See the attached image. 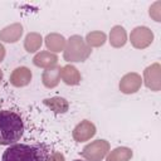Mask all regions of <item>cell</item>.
<instances>
[{
  "instance_id": "3957f363",
  "label": "cell",
  "mask_w": 161,
  "mask_h": 161,
  "mask_svg": "<svg viewBox=\"0 0 161 161\" xmlns=\"http://www.w3.org/2000/svg\"><path fill=\"white\" fill-rule=\"evenodd\" d=\"M91 54V48L84 43L82 36L73 35L68 40L64 50V59L68 62H83Z\"/></svg>"
},
{
  "instance_id": "e0dca14e",
  "label": "cell",
  "mask_w": 161,
  "mask_h": 161,
  "mask_svg": "<svg viewBox=\"0 0 161 161\" xmlns=\"http://www.w3.org/2000/svg\"><path fill=\"white\" fill-rule=\"evenodd\" d=\"M132 157V150L128 147H117L107 157V161H128Z\"/></svg>"
},
{
  "instance_id": "ba28073f",
  "label": "cell",
  "mask_w": 161,
  "mask_h": 161,
  "mask_svg": "<svg viewBox=\"0 0 161 161\" xmlns=\"http://www.w3.org/2000/svg\"><path fill=\"white\" fill-rule=\"evenodd\" d=\"M31 79V72L26 67L16 68L10 75V83L15 87H24Z\"/></svg>"
},
{
  "instance_id": "52a82bcc",
  "label": "cell",
  "mask_w": 161,
  "mask_h": 161,
  "mask_svg": "<svg viewBox=\"0 0 161 161\" xmlns=\"http://www.w3.org/2000/svg\"><path fill=\"white\" fill-rule=\"evenodd\" d=\"M141 87V77L136 73L126 74L119 82V89L123 93H135Z\"/></svg>"
},
{
  "instance_id": "d6986e66",
  "label": "cell",
  "mask_w": 161,
  "mask_h": 161,
  "mask_svg": "<svg viewBox=\"0 0 161 161\" xmlns=\"http://www.w3.org/2000/svg\"><path fill=\"white\" fill-rule=\"evenodd\" d=\"M106 40V35L104 33H101V31H92L87 35V42L91 47H99L104 43Z\"/></svg>"
},
{
  "instance_id": "ffe728a7",
  "label": "cell",
  "mask_w": 161,
  "mask_h": 161,
  "mask_svg": "<svg viewBox=\"0 0 161 161\" xmlns=\"http://www.w3.org/2000/svg\"><path fill=\"white\" fill-rule=\"evenodd\" d=\"M47 161H64V156H63L62 153L55 152V153L50 155V156L48 157V160H47Z\"/></svg>"
},
{
  "instance_id": "9a60e30c",
  "label": "cell",
  "mask_w": 161,
  "mask_h": 161,
  "mask_svg": "<svg viewBox=\"0 0 161 161\" xmlns=\"http://www.w3.org/2000/svg\"><path fill=\"white\" fill-rule=\"evenodd\" d=\"M44 104H47L55 113H64L68 111V102L60 97H53V98L44 99Z\"/></svg>"
},
{
  "instance_id": "2e32d148",
  "label": "cell",
  "mask_w": 161,
  "mask_h": 161,
  "mask_svg": "<svg viewBox=\"0 0 161 161\" xmlns=\"http://www.w3.org/2000/svg\"><path fill=\"white\" fill-rule=\"evenodd\" d=\"M45 44L48 49L53 52H60L65 45V39L59 34H49L45 38Z\"/></svg>"
},
{
  "instance_id": "7a4b0ae2",
  "label": "cell",
  "mask_w": 161,
  "mask_h": 161,
  "mask_svg": "<svg viewBox=\"0 0 161 161\" xmlns=\"http://www.w3.org/2000/svg\"><path fill=\"white\" fill-rule=\"evenodd\" d=\"M24 132V123L19 113L3 109L0 111V145L16 143Z\"/></svg>"
},
{
  "instance_id": "5bb4252c",
  "label": "cell",
  "mask_w": 161,
  "mask_h": 161,
  "mask_svg": "<svg viewBox=\"0 0 161 161\" xmlns=\"http://www.w3.org/2000/svg\"><path fill=\"white\" fill-rule=\"evenodd\" d=\"M109 43H111V45H113L116 48H119V47L125 45V43H126V31L122 26L116 25V26L112 28L111 34H109Z\"/></svg>"
},
{
  "instance_id": "4fadbf2b",
  "label": "cell",
  "mask_w": 161,
  "mask_h": 161,
  "mask_svg": "<svg viewBox=\"0 0 161 161\" xmlns=\"http://www.w3.org/2000/svg\"><path fill=\"white\" fill-rule=\"evenodd\" d=\"M60 67H52L48 68L44 73H43V83L45 87L52 88L55 87L59 83L60 79Z\"/></svg>"
},
{
  "instance_id": "30bf717a",
  "label": "cell",
  "mask_w": 161,
  "mask_h": 161,
  "mask_svg": "<svg viewBox=\"0 0 161 161\" xmlns=\"http://www.w3.org/2000/svg\"><path fill=\"white\" fill-rule=\"evenodd\" d=\"M23 33V26L20 24H13L10 26L4 28L0 31V40H4L6 43H15Z\"/></svg>"
},
{
  "instance_id": "5b68a950",
  "label": "cell",
  "mask_w": 161,
  "mask_h": 161,
  "mask_svg": "<svg viewBox=\"0 0 161 161\" xmlns=\"http://www.w3.org/2000/svg\"><path fill=\"white\" fill-rule=\"evenodd\" d=\"M153 34L146 26H137L131 31V43L133 47L142 49L148 47L152 43Z\"/></svg>"
},
{
  "instance_id": "8992f818",
  "label": "cell",
  "mask_w": 161,
  "mask_h": 161,
  "mask_svg": "<svg viewBox=\"0 0 161 161\" xmlns=\"http://www.w3.org/2000/svg\"><path fill=\"white\" fill-rule=\"evenodd\" d=\"M96 133V127L91 121H82L79 125L75 126V128L73 130V138L78 142H83L89 140L91 137H93Z\"/></svg>"
},
{
  "instance_id": "8fae6325",
  "label": "cell",
  "mask_w": 161,
  "mask_h": 161,
  "mask_svg": "<svg viewBox=\"0 0 161 161\" xmlns=\"http://www.w3.org/2000/svg\"><path fill=\"white\" fill-rule=\"evenodd\" d=\"M60 78L64 80V83L74 86L80 82V74L78 69L73 65H65L60 69Z\"/></svg>"
},
{
  "instance_id": "277c9868",
  "label": "cell",
  "mask_w": 161,
  "mask_h": 161,
  "mask_svg": "<svg viewBox=\"0 0 161 161\" xmlns=\"http://www.w3.org/2000/svg\"><path fill=\"white\" fill-rule=\"evenodd\" d=\"M108 150H109V143L107 141L97 140L83 148L82 156L89 161H101L106 156Z\"/></svg>"
},
{
  "instance_id": "9c48e42d",
  "label": "cell",
  "mask_w": 161,
  "mask_h": 161,
  "mask_svg": "<svg viewBox=\"0 0 161 161\" xmlns=\"http://www.w3.org/2000/svg\"><path fill=\"white\" fill-rule=\"evenodd\" d=\"M145 83L152 91L160 89V65L157 63L145 70Z\"/></svg>"
},
{
  "instance_id": "603a6c76",
  "label": "cell",
  "mask_w": 161,
  "mask_h": 161,
  "mask_svg": "<svg viewBox=\"0 0 161 161\" xmlns=\"http://www.w3.org/2000/svg\"><path fill=\"white\" fill-rule=\"evenodd\" d=\"M73 161H82V160H73Z\"/></svg>"
},
{
  "instance_id": "44dd1931",
  "label": "cell",
  "mask_w": 161,
  "mask_h": 161,
  "mask_svg": "<svg viewBox=\"0 0 161 161\" xmlns=\"http://www.w3.org/2000/svg\"><path fill=\"white\" fill-rule=\"evenodd\" d=\"M4 57H5V49H4V47L0 44V62L4 59Z\"/></svg>"
},
{
  "instance_id": "7402d4cb",
  "label": "cell",
  "mask_w": 161,
  "mask_h": 161,
  "mask_svg": "<svg viewBox=\"0 0 161 161\" xmlns=\"http://www.w3.org/2000/svg\"><path fill=\"white\" fill-rule=\"evenodd\" d=\"M1 79H3V72H1V69H0V82H1Z\"/></svg>"
},
{
  "instance_id": "ac0fdd59",
  "label": "cell",
  "mask_w": 161,
  "mask_h": 161,
  "mask_svg": "<svg viewBox=\"0 0 161 161\" xmlns=\"http://www.w3.org/2000/svg\"><path fill=\"white\" fill-rule=\"evenodd\" d=\"M42 36L36 33H29L25 38V43H24V47L26 49V52L29 53H33V52H36L40 45H42Z\"/></svg>"
},
{
  "instance_id": "6da1fadb",
  "label": "cell",
  "mask_w": 161,
  "mask_h": 161,
  "mask_svg": "<svg viewBox=\"0 0 161 161\" xmlns=\"http://www.w3.org/2000/svg\"><path fill=\"white\" fill-rule=\"evenodd\" d=\"M49 148L43 143H14L3 153L1 161H47Z\"/></svg>"
},
{
  "instance_id": "7c38bea8",
  "label": "cell",
  "mask_w": 161,
  "mask_h": 161,
  "mask_svg": "<svg viewBox=\"0 0 161 161\" xmlns=\"http://www.w3.org/2000/svg\"><path fill=\"white\" fill-rule=\"evenodd\" d=\"M57 60H58L57 55L53 53H49V52H40L33 59L34 64L38 67H42V68H52L57 64Z\"/></svg>"
}]
</instances>
